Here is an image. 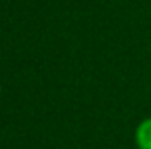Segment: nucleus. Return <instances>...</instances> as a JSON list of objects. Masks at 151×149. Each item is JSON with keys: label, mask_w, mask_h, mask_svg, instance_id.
<instances>
[{"label": "nucleus", "mask_w": 151, "mask_h": 149, "mask_svg": "<svg viewBox=\"0 0 151 149\" xmlns=\"http://www.w3.org/2000/svg\"><path fill=\"white\" fill-rule=\"evenodd\" d=\"M135 140H137L139 149H151V117L139 125Z\"/></svg>", "instance_id": "obj_1"}]
</instances>
